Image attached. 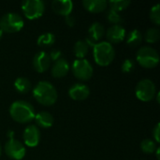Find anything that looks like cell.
Masks as SVG:
<instances>
[{
	"instance_id": "obj_22",
	"label": "cell",
	"mask_w": 160,
	"mask_h": 160,
	"mask_svg": "<svg viewBox=\"0 0 160 160\" xmlns=\"http://www.w3.org/2000/svg\"><path fill=\"white\" fill-rule=\"evenodd\" d=\"M55 42V35L51 32H46L41 34L38 39L37 43L40 47H50Z\"/></svg>"
},
{
	"instance_id": "obj_16",
	"label": "cell",
	"mask_w": 160,
	"mask_h": 160,
	"mask_svg": "<svg viewBox=\"0 0 160 160\" xmlns=\"http://www.w3.org/2000/svg\"><path fill=\"white\" fill-rule=\"evenodd\" d=\"M69 69H70V66L68 61L62 57L52 64L51 72L52 77L60 79L65 77L68 73Z\"/></svg>"
},
{
	"instance_id": "obj_30",
	"label": "cell",
	"mask_w": 160,
	"mask_h": 160,
	"mask_svg": "<svg viewBox=\"0 0 160 160\" xmlns=\"http://www.w3.org/2000/svg\"><path fill=\"white\" fill-rule=\"evenodd\" d=\"M153 137H154V141L157 143H159L160 141V124L158 123L156 125V127L153 129Z\"/></svg>"
},
{
	"instance_id": "obj_32",
	"label": "cell",
	"mask_w": 160,
	"mask_h": 160,
	"mask_svg": "<svg viewBox=\"0 0 160 160\" xmlns=\"http://www.w3.org/2000/svg\"><path fill=\"white\" fill-rule=\"evenodd\" d=\"M159 151H160L159 148H158V149H157V151H156V152H157V158H158V160H159Z\"/></svg>"
},
{
	"instance_id": "obj_7",
	"label": "cell",
	"mask_w": 160,
	"mask_h": 160,
	"mask_svg": "<svg viewBox=\"0 0 160 160\" xmlns=\"http://www.w3.org/2000/svg\"><path fill=\"white\" fill-rule=\"evenodd\" d=\"M71 71L78 80L88 81L93 76L94 68L87 59H75L71 65Z\"/></svg>"
},
{
	"instance_id": "obj_21",
	"label": "cell",
	"mask_w": 160,
	"mask_h": 160,
	"mask_svg": "<svg viewBox=\"0 0 160 160\" xmlns=\"http://www.w3.org/2000/svg\"><path fill=\"white\" fill-rule=\"evenodd\" d=\"M126 39L128 45L130 47H137L142 43L143 36L139 29H133L128 34V36H126Z\"/></svg>"
},
{
	"instance_id": "obj_12",
	"label": "cell",
	"mask_w": 160,
	"mask_h": 160,
	"mask_svg": "<svg viewBox=\"0 0 160 160\" xmlns=\"http://www.w3.org/2000/svg\"><path fill=\"white\" fill-rule=\"evenodd\" d=\"M104 35H105L104 26L98 22H93L88 28V37L85 41L89 47L90 46L94 47L96 43L99 42V40L103 38Z\"/></svg>"
},
{
	"instance_id": "obj_3",
	"label": "cell",
	"mask_w": 160,
	"mask_h": 160,
	"mask_svg": "<svg viewBox=\"0 0 160 160\" xmlns=\"http://www.w3.org/2000/svg\"><path fill=\"white\" fill-rule=\"evenodd\" d=\"M95 62L100 67H107L112 64L115 57V50L108 41H99L93 47Z\"/></svg>"
},
{
	"instance_id": "obj_26",
	"label": "cell",
	"mask_w": 160,
	"mask_h": 160,
	"mask_svg": "<svg viewBox=\"0 0 160 160\" xmlns=\"http://www.w3.org/2000/svg\"><path fill=\"white\" fill-rule=\"evenodd\" d=\"M150 19L151 21L159 25L160 24V5L157 4L155 6H153L150 9V13H149Z\"/></svg>"
},
{
	"instance_id": "obj_14",
	"label": "cell",
	"mask_w": 160,
	"mask_h": 160,
	"mask_svg": "<svg viewBox=\"0 0 160 160\" xmlns=\"http://www.w3.org/2000/svg\"><path fill=\"white\" fill-rule=\"evenodd\" d=\"M126 36H127L126 29L121 24H113L106 32L108 42H110L111 44L122 42L126 38Z\"/></svg>"
},
{
	"instance_id": "obj_28",
	"label": "cell",
	"mask_w": 160,
	"mask_h": 160,
	"mask_svg": "<svg viewBox=\"0 0 160 160\" xmlns=\"http://www.w3.org/2000/svg\"><path fill=\"white\" fill-rule=\"evenodd\" d=\"M122 71L124 73H130L134 70L135 68V62L132 60V59H129V58H127L123 64H122Z\"/></svg>"
},
{
	"instance_id": "obj_1",
	"label": "cell",
	"mask_w": 160,
	"mask_h": 160,
	"mask_svg": "<svg viewBox=\"0 0 160 160\" xmlns=\"http://www.w3.org/2000/svg\"><path fill=\"white\" fill-rule=\"evenodd\" d=\"M35 99L43 106H52L57 100V91L53 84L47 81L38 82L33 88Z\"/></svg>"
},
{
	"instance_id": "obj_18",
	"label": "cell",
	"mask_w": 160,
	"mask_h": 160,
	"mask_svg": "<svg viewBox=\"0 0 160 160\" xmlns=\"http://www.w3.org/2000/svg\"><path fill=\"white\" fill-rule=\"evenodd\" d=\"M34 120L36 122V126L38 128H50L52 127V125L54 123L53 116L51 113H49L48 112H38L35 115Z\"/></svg>"
},
{
	"instance_id": "obj_5",
	"label": "cell",
	"mask_w": 160,
	"mask_h": 160,
	"mask_svg": "<svg viewBox=\"0 0 160 160\" xmlns=\"http://www.w3.org/2000/svg\"><path fill=\"white\" fill-rule=\"evenodd\" d=\"M23 18L16 12H8L0 19V29L3 33H16L22 29Z\"/></svg>"
},
{
	"instance_id": "obj_24",
	"label": "cell",
	"mask_w": 160,
	"mask_h": 160,
	"mask_svg": "<svg viewBox=\"0 0 160 160\" xmlns=\"http://www.w3.org/2000/svg\"><path fill=\"white\" fill-rule=\"evenodd\" d=\"M141 149L144 154H154L158 147H157V142L154 140L151 139H145L141 142Z\"/></svg>"
},
{
	"instance_id": "obj_13",
	"label": "cell",
	"mask_w": 160,
	"mask_h": 160,
	"mask_svg": "<svg viewBox=\"0 0 160 160\" xmlns=\"http://www.w3.org/2000/svg\"><path fill=\"white\" fill-rule=\"evenodd\" d=\"M89 95H90V89L84 83H81V82L75 83L68 89V96L73 100H77V101L85 100L89 97Z\"/></svg>"
},
{
	"instance_id": "obj_6",
	"label": "cell",
	"mask_w": 160,
	"mask_h": 160,
	"mask_svg": "<svg viewBox=\"0 0 160 160\" xmlns=\"http://www.w3.org/2000/svg\"><path fill=\"white\" fill-rule=\"evenodd\" d=\"M135 95L138 99L143 102H149L156 98L157 87L150 79L141 80L135 88Z\"/></svg>"
},
{
	"instance_id": "obj_23",
	"label": "cell",
	"mask_w": 160,
	"mask_h": 160,
	"mask_svg": "<svg viewBox=\"0 0 160 160\" xmlns=\"http://www.w3.org/2000/svg\"><path fill=\"white\" fill-rule=\"evenodd\" d=\"M160 38V31L158 27H151L147 29L144 34V39L147 43H156Z\"/></svg>"
},
{
	"instance_id": "obj_11",
	"label": "cell",
	"mask_w": 160,
	"mask_h": 160,
	"mask_svg": "<svg viewBox=\"0 0 160 160\" xmlns=\"http://www.w3.org/2000/svg\"><path fill=\"white\" fill-rule=\"evenodd\" d=\"M51 63L52 61L50 59L49 53L44 51L38 52L33 57V68L38 73L47 71L51 67Z\"/></svg>"
},
{
	"instance_id": "obj_17",
	"label": "cell",
	"mask_w": 160,
	"mask_h": 160,
	"mask_svg": "<svg viewBox=\"0 0 160 160\" xmlns=\"http://www.w3.org/2000/svg\"><path fill=\"white\" fill-rule=\"evenodd\" d=\"M82 6L89 12L99 13L107 8L108 2L106 0H83Z\"/></svg>"
},
{
	"instance_id": "obj_4",
	"label": "cell",
	"mask_w": 160,
	"mask_h": 160,
	"mask_svg": "<svg viewBox=\"0 0 160 160\" xmlns=\"http://www.w3.org/2000/svg\"><path fill=\"white\" fill-rule=\"evenodd\" d=\"M136 60L144 68H154L159 63V54L153 47L142 46L137 52Z\"/></svg>"
},
{
	"instance_id": "obj_19",
	"label": "cell",
	"mask_w": 160,
	"mask_h": 160,
	"mask_svg": "<svg viewBox=\"0 0 160 160\" xmlns=\"http://www.w3.org/2000/svg\"><path fill=\"white\" fill-rule=\"evenodd\" d=\"M14 88L20 94H26L31 90L32 84L27 78L19 77L14 81Z\"/></svg>"
},
{
	"instance_id": "obj_34",
	"label": "cell",
	"mask_w": 160,
	"mask_h": 160,
	"mask_svg": "<svg viewBox=\"0 0 160 160\" xmlns=\"http://www.w3.org/2000/svg\"><path fill=\"white\" fill-rule=\"evenodd\" d=\"M1 155H2V146L0 144V157H1Z\"/></svg>"
},
{
	"instance_id": "obj_25",
	"label": "cell",
	"mask_w": 160,
	"mask_h": 160,
	"mask_svg": "<svg viewBox=\"0 0 160 160\" xmlns=\"http://www.w3.org/2000/svg\"><path fill=\"white\" fill-rule=\"evenodd\" d=\"M108 5L110 6V9L120 12L122 10H125L130 5V1L129 0H112L108 3Z\"/></svg>"
},
{
	"instance_id": "obj_2",
	"label": "cell",
	"mask_w": 160,
	"mask_h": 160,
	"mask_svg": "<svg viewBox=\"0 0 160 160\" xmlns=\"http://www.w3.org/2000/svg\"><path fill=\"white\" fill-rule=\"evenodd\" d=\"M9 115L17 123L27 124L34 120L36 112L34 107L25 100H16L9 107Z\"/></svg>"
},
{
	"instance_id": "obj_10",
	"label": "cell",
	"mask_w": 160,
	"mask_h": 160,
	"mask_svg": "<svg viewBox=\"0 0 160 160\" xmlns=\"http://www.w3.org/2000/svg\"><path fill=\"white\" fill-rule=\"evenodd\" d=\"M22 138L24 145L28 147H36L40 141V130L36 125H30L23 130Z\"/></svg>"
},
{
	"instance_id": "obj_20",
	"label": "cell",
	"mask_w": 160,
	"mask_h": 160,
	"mask_svg": "<svg viewBox=\"0 0 160 160\" xmlns=\"http://www.w3.org/2000/svg\"><path fill=\"white\" fill-rule=\"evenodd\" d=\"M89 52V46L85 40H78L73 47V52L76 59H83Z\"/></svg>"
},
{
	"instance_id": "obj_8",
	"label": "cell",
	"mask_w": 160,
	"mask_h": 160,
	"mask_svg": "<svg viewBox=\"0 0 160 160\" xmlns=\"http://www.w3.org/2000/svg\"><path fill=\"white\" fill-rule=\"evenodd\" d=\"M22 10L28 20H36L44 14L45 4L41 0H24L22 2Z\"/></svg>"
},
{
	"instance_id": "obj_9",
	"label": "cell",
	"mask_w": 160,
	"mask_h": 160,
	"mask_svg": "<svg viewBox=\"0 0 160 160\" xmlns=\"http://www.w3.org/2000/svg\"><path fill=\"white\" fill-rule=\"evenodd\" d=\"M4 150L6 155L13 160H22L26 154L25 145L14 138L8 140L5 143Z\"/></svg>"
},
{
	"instance_id": "obj_27",
	"label": "cell",
	"mask_w": 160,
	"mask_h": 160,
	"mask_svg": "<svg viewBox=\"0 0 160 160\" xmlns=\"http://www.w3.org/2000/svg\"><path fill=\"white\" fill-rule=\"evenodd\" d=\"M107 20L113 24H120V22H123V18L122 16L119 14V12L114 11L112 9H109V11L107 12Z\"/></svg>"
},
{
	"instance_id": "obj_29",
	"label": "cell",
	"mask_w": 160,
	"mask_h": 160,
	"mask_svg": "<svg viewBox=\"0 0 160 160\" xmlns=\"http://www.w3.org/2000/svg\"><path fill=\"white\" fill-rule=\"evenodd\" d=\"M49 56H50V59L51 61H57L58 59L62 58V52L61 51L57 50V49H53L51 51V52L49 53Z\"/></svg>"
},
{
	"instance_id": "obj_15",
	"label": "cell",
	"mask_w": 160,
	"mask_h": 160,
	"mask_svg": "<svg viewBox=\"0 0 160 160\" xmlns=\"http://www.w3.org/2000/svg\"><path fill=\"white\" fill-rule=\"evenodd\" d=\"M74 4L70 0H54L52 2V10L61 16H68L71 14L73 10Z\"/></svg>"
},
{
	"instance_id": "obj_33",
	"label": "cell",
	"mask_w": 160,
	"mask_h": 160,
	"mask_svg": "<svg viewBox=\"0 0 160 160\" xmlns=\"http://www.w3.org/2000/svg\"><path fill=\"white\" fill-rule=\"evenodd\" d=\"M2 36H3V32H2V30L0 29V39L2 38Z\"/></svg>"
},
{
	"instance_id": "obj_31",
	"label": "cell",
	"mask_w": 160,
	"mask_h": 160,
	"mask_svg": "<svg viewBox=\"0 0 160 160\" xmlns=\"http://www.w3.org/2000/svg\"><path fill=\"white\" fill-rule=\"evenodd\" d=\"M65 22H66L67 25H68L69 27H73L76 24V18L70 14V15L65 17Z\"/></svg>"
}]
</instances>
